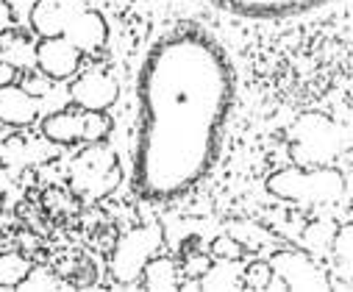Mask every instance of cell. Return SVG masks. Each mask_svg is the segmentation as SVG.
I'll use <instances>...</instances> for the list:
<instances>
[{
    "label": "cell",
    "mask_w": 353,
    "mask_h": 292,
    "mask_svg": "<svg viewBox=\"0 0 353 292\" xmlns=\"http://www.w3.org/2000/svg\"><path fill=\"white\" fill-rule=\"evenodd\" d=\"M345 145V134L336 120L323 112L301 115L290 128V153L301 167H323L331 164Z\"/></svg>",
    "instance_id": "277c9868"
},
{
    "label": "cell",
    "mask_w": 353,
    "mask_h": 292,
    "mask_svg": "<svg viewBox=\"0 0 353 292\" xmlns=\"http://www.w3.org/2000/svg\"><path fill=\"white\" fill-rule=\"evenodd\" d=\"M331 253H334V273L347 284L353 278V226L342 223L331 237Z\"/></svg>",
    "instance_id": "e0dca14e"
},
{
    "label": "cell",
    "mask_w": 353,
    "mask_h": 292,
    "mask_svg": "<svg viewBox=\"0 0 353 292\" xmlns=\"http://www.w3.org/2000/svg\"><path fill=\"white\" fill-rule=\"evenodd\" d=\"M201 289H239L242 286V259H214L209 270L198 278Z\"/></svg>",
    "instance_id": "2e32d148"
},
{
    "label": "cell",
    "mask_w": 353,
    "mask_h": 292,
    "mask_svg": "<svg viewBox=\"0 0 353 292\" xmlns=\"http://www.w3.org/2000/svg\"><path fill=\"white\" fill-rule=\"evenodd\" d=\"M142 289H153V292H172V289H181V270L170 256H153L148 259L142 275H139Z\"/></svg>",
    "instance_id": "9a60e30c"
},
{
    "label": "cell",
    "mask_w": 353,
    "mask_h": 292,
    "mask_svg": "<svg viewBox=\"0 0 353 292\" xmlns=\"http://www.w3.org/2000/svg\"><path fill=\"white\" fill-rule=\"evenodd\" d=\"M268 192L298 206H334L345 198V175L334 164L284 167L268 178Z\"/></svg>",
    "instance_id": "7a4b0ae2"
},
{
    "label": "cell",
    "mask_w": 353,
    "mask_h": 292,
    "mask_svg": "<svg viewBox=\"0 0 353 292\" xmlns=\"http://www.w3.org/2000/svg\"><path fill=\"white\" fill-rule=\"evenodd\" d=\"M83 53L61 37H48L37 42V70L50 81H64L78 72Z\"/></svg>",
    "instance_id": "30bf717a"
},
{
    "label": "cell",
    "mask_w": 353,
    "mask_h": 292,
    "mask_svg": "<svg viewBox=\"0 0 353 292\" xmlns=\"http://www.w3.org/2000/svg\"><path fill=\"white\" fill-rule=\"evenodd\" d=\"M0 61L17 70H37V45L23 31H0Z\"/></svg>",
    "instance_id": "5bb4252c"
},
{
    "label": "cell",
    "mask_w": 353,
    "mask_h": 292,
    "mask_svg": "<svg viewBox=\"0 0 353 292\" xmlns=\"http://www.w3.org/2000/svg\"><path fill=\"white\" fill-rule=\"evenodd\" d=\"M17 245H20L23 253L28 256V253H34V251L39 248V237H37L34 231H20V234H17Z\"/></svg>",
    "instance_id": "4316f807"
},
{
    "label": "cell",
    "mask_w": 353,
    "mask_h": 292,
    "mask_svg": "<svg viewBox=\"0 0 353 292\" xmlns=\"http://www.w3.org/2000/svg\"><path fill=\"white\" fill-rule=\"evenodd\" d=\"M39 120V97L28 95L20 84L0 86V123L9 128H26Z\"/></svg>",
    "instance_id": "7c38bea8"
},
{
    "label": "cell",
    "mask_w": 353,
    "mask_h": 292,
    "mask_svg": "<svg viewBox=\"0 0 353 292\" xmlns=\"http://www.w3.org/2000/svg\"><path fill=\"white\" fill-rule=\"evenodd\" d=\"M242 253H245V248L225 231V234H220L214 242H212V256L214 259H242Z\"/></svg>",
    "instance_id": "d4e9b609"
},
{
    "label": "cell",
    "mask_w": 353,
    "mask_h": 292,
    "mask_svg": "<svg viewBox=\"0 0 353 292\" xmlns=\"http://www.w3.org/2000/svg\"><path fill=\"white\" fill-rule=\"evenodd\" d=\"M270 281H273V270L268 262H253L242 267V286L248 289H270Z\"/></svg>",
    "instance_id": "7402d4cb"
},
{
    "label": "cell",
    "mask_w": 353,
    "mask_h": 292,
    "mask_svg": "<svg viewBox=\"0 0 353 292\" xmlns=\"http://www.w3.org/2000/svg\"><path fill=\"white\" fill-rule=\"evenodd\" d=\"M61 39H67L70 45H75L81 53H98V50H103L106 39H109V26H106V20H103L101 12L86 6L70 23V28L64 31Z\"/></svg>",
    "instance_id": "4fadbf2b"
},
{
    "label": "cell",
    "mask_w": 353,
    "mask_h": 292,
    "mask_svg": "<svg viewBox=\"0 0 353 292\" xmlns=\"http://www.w3.org/2000/svg\"><path fill=\"white\" fill-rule=\"evenodd\" d=\"M212 264V256H206L203 251H187L184 253V262H181V273L187 278H201Z\"/></svg>",
    "instance_id": "cb8c5ba5"
},
{
    "label": "cell",
    "mask_w": 353,
    "mask_h": 292,
    "mask_svg": "<svg viewBox=\"0 0 353 292\" xmlns=\"http://www.w3.org/2000/svg\"><path fill=\"white\" fill-rule=\"evenodd\" d=\"M217 3L242 17H287L312 12L317 6L331 3V0H217Z\"/></svg>",
    "instance_id": "8fae6325"
},
{
    "label": "cell",
    "mask_w": 353,
    "mask_h": 292,
    "mask_svg": "<svg viewBox=\"0 0 353 292\" xmlns=\"http://www.w3.org/2000/svg\"><path fill=\"white\" fill-rule=\"evenodd\" d=\"M234 101L228 56L198 31L164 37L139 75L134 186L150 201L190 192L214 164Z\"/></svg>",
    "instance_id": "6da1fadb"
},
{
    "label": "cell",
    "mask_w": 353,
    "mask_h": 292,
    "mask_svg": "<svg viewBox=\"0 0 353 292\" xmlns=\"http://www.w3.org/2000/svg\"><path fill=\"white\" fill-rule=\"evenodd\" d=\"M83 9H86V0H37L28 20H31V28L39 39L64 37L70 23Z\"/></svg>",
    "instance_id": "9c48e42d"
},
{
    "label": "cell",
    "mask_w": 353,
    "mask_h": 292,
    "mask_svg": "<svg viewBox=\"0 0 353 292\" xmlns=\"http://www.w3.org/2000/svg\"><path fill=\"white\" fill-rule=\"evenodd\" d=\"M67 178H70V192L78 201L95 204V201L109 198L120 186L123 170L112 148H106L103 142H92L72 156L67 167Z\"/></svg>",
    "instance_id": "3957f363"
},
{
    "label": "cell",
    "mask_w": 353,
    "mask_h": 292,
    "mask_svg": "<svg viewBox=\"0 0 353 292\" xmlns=\"http://www.w3.org/2000/svg\"><path fill=\"white\" fill-rule=\"evenodd\" d=\"M42 209L50 215V217H72L78 212V198L72 192H64V189H45L42 192Z\"/></svg>",
    "instance_id": "d6986e66"
},
{
    "label": "cell",
    "mask_w": 353,
    "mask_h": 292,
    "mask_svg": "<svg viewBox=\"0 0 353 292\" xmlns=\"http://www.w3.org/2000/svg\"><path fill=\"white\" fill-rule=\"evenodd\" d=\"M64 278L59 273H53L50 267H34L28 270V275L20 281V289H61Z\"/></svg>",
    "instance_id": "44dd1931"
},
{
    "label": "cell",
    "mask_w": 353,
    "mask_h": 292,
    "mask_svg": "<svg viewBox=\"0 0 353 292\" xmlns=\"http://www.w3.org/2000/svg\"><path fill=\"white\" fill-rule=\"evenodd\" d=\"M6 128H9V126H3V123H0V142H3V139H6V134H9Z\"/></svg>",
    "instance_id": "f1b7e54d"
},
{
    "label": "cell",
    "mask_w": 353,
    "mask_h": 292,
    "mask_svg": "<svg viewBox=\"0 0 353 292\" xmlns=\"http://www.w3.org/2000/svg\"><path fill=\"white\" fill-rule=\"evenodd\" d=\"M273 278L287 286V289H301V292H325L331 289V278L328 273L306 253V251H295V248H281L268 259Z\"/></svg>",
    "instance_id": "52a82bcc"
},
{
    "label": "cell",
    "mask_w": 353,
    "mask_h": 292,
    "mask_svg": "<svg viewBox=\"0 0 353 292\" xmlns=\"http://www.w3.org/2000/svg\"><path fill=\"white\" fill-rule=\"evenodd\" d=\"M112 134V117L106 112H83L78 106L53 112L42 120V137L56 145L103 142Z\"/></svg>",
    "instance_id": "8992f818"
},
{
    "label": "cell",
    "mask_w": 353,
    "mask_h": 292,
    "mask_svg": "<svg viewBox=\"0 0 353 292\" xmlns=\"http://www.w3.org/2000/svg\"><path fill=\"white\" fill-rule=\"evenodd\" d=\"M164 245V228L159 223H148V226H137L128 228L125 234H120L112 245V256H109V273L117 284L128 286L137 284L148 259H153Z\"/></svg>",
    "instance_id": "5b68a950"
},
{
    "label": "cell",
    "mask_w": 353,
    "mask_h": 292,
    "mask_svg": "<svg viewBox=\"0 0 353 292\" xmlns=\"http://www.w3.org/2000/svg\"><path fill=\"white\" fill-rule=\"evenodd\" d=\"M117 97H120V86L106 70H86L70 86L72 106L83 112H109L117 104Z\"/></svg>",
    "instance_id": "ba28073f"
},
{
    "label": "cell",
    "mask_w": 353,
    "mask_h": 292,
    "mask_svg": "<svg viewBox=\"0 0 353 292\" xmlns=\"http://www.w3.org/2000/svg\"><path fill=\"white\" fill-rule=\"evenodd\" d=\"M228 234H231L242 248H248V251H256V248H261L264 242H273V234H270L268 228H261L259 223H250V220L234 223V226L228 228Z\"/></svg>",
    "instance_id": "ffe728a7"
},
{
    "label": "cell",
    "mask_w": 353,
    "mask_h": 292,
    "mask_svg": "<svg viewBox=\"0 0 353 292\" xmlns=\"http://www.w3.org/2000/svg\"><path fill=\"white\" fill-rule=\"evenodd\" d=\"M67 275H70V281H72L75 286H92V284L98 281V267H95V262H92V259L81 256L78 262H72V264H70Z\"/></svg>",
    "instance_id": "603a6c76"
},
{
    "label": "cell",
    "mask_w": 353,
    "mask_h": 292,
    "mask_svg": "<svg viewBox=\"0 0 353 292\" xmlns=\"http://www.w3.org/2000/svg\"><path fill=\"white\" fill-rule=\"evenodd\" d=\"M9 84H17V67L0 61V86H9Z\"/></svg>",
    "instance_id": "83f0119b"
},
{
    "label": "cell",
    "mask_w": 353,
    "mask_h": 292,
    "mask_svg": "<svg viewBox=\"0 0 353 292\" xmlns=\"http://www.w3.org/2000/svg\"><path fill=\"white\" fill-rule=\"evenodd\" d=\"M31 270V259L26 253H0V286L9 289V286H20V281L28 275Z\"/></svg>",
    "instance_id": "ac0fdd59"
},
{
    "label": "cell",
    "mask_w": 353,
    "mask_h": 292,
    "mask_svg": "<svg viewBox=\"0 0 353 292\" xmlns=\"http://www.w3.org/2000/svg\"><path fill=\"white\" fill-rule=\"evenodd\" d=\"M28 95H34V97H42V95H48L50 92V78L45 75V72H28L26 78H23V84H20Z\"/></svg>",
    "instance_id": "484cf974"
}]
</instances>
